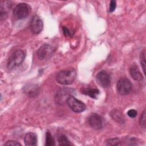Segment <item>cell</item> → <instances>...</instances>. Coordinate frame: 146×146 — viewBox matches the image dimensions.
Returning <instances> with one entry per match:
<instances>
[{"mask_svg":"<svg viewBox=\"0 0 146 146\" xmlns=\"http://www.w3.org/2000/svg\"><path fill=\"white\" fill-rule=\"evenodd\" d=\"M111 116L113 120L117 121V122L124 123V117H123L120 111L117 110H113L111 113Z\"/></svg>","mask_w":146,"mask_h":146,"instance_id":"cell-15","label":"cell"},{"mask_svg":"<svg viewBox=\"0 0 146 146\" xmlns=\"http://www.w3.org/2000/svg\"><path fill=\"white\" fill-rule=\"evenodd\" d=\"M98 83L103 88H108L111 84V78L108 72L104 70L100 71L96 76Z\"/></svg>","mask_w":146,"mask_h":146,"instance_id":"cell-10","label":"cell"},{"mask_svg":"<svg viewBox=\"0 0 146 146\" xmlns=\"http://www.w3.org/2000/svg\"><path fill=\"white\" fill-rule=\"evenodd\" d=\"M116 1L114 0L111 1L109 5V12L112 13L116 9Z\"/></svg>","mask_w":146,"mask_h":146,"instance_id":"cell-21","label":"cell"},{"mask_svg":"<svg viewBox=\"0 0 146 146\" xmlns=\"http://www.w3.org/2000/svg\"><path fill=\"white\" fill-rule=\"evenodd\" d=\"M120 143V140L118 138L110 139L107 141V145H116Z\"/></svg>","mask_w":146,"mask_h":146,"instance_id":"cell-20","label":"cell"},{"mask_svg":"<svg viewBox=\"0 0 146 146\" xmlns=\"http://www.w3.org/2000/svg\"><path fill=\"white\" fill-rule=\"evenodd\" d=\"M88 123L90 127L94 129L98 130L103 128V119L97 113L91 114L88 118Z\"/></svg>","mask_w":146,"mask_h":146,"instance_id":"cell-9","label":"cell"},{"mask_svg":"<svg viewBox=\"0 0 146 146\" xmlns=\"http://www.w3.org/2000/svg\"><path fill=\"white\" fill-rule=\"evenodd\" d=\"M4 145H13V146H18V145H21V144L17 141L16 140H8L6 141V143H5Z\"/></svg>","mask_w":146,"mask_h":146,"instance_id":"cell-22","label":"cell"},{"mask_svg":"<svg viewBox=\"0 0 146 146\" xmlns=\"http://www.w3.org/2000/svg\"><path fill=\"white\" fill-rule=\"evenodd\" d=\"M73 90L71 88H62L59 90L54 98L55 102L56 104L63 105L65 102L66 103V100L67 98L70 96L72 95Z\"/></svg>","mask_w":146,"mask_h":146,"instance_id":"cell-7","label":"cell"},{"mask_svg":"<svg viewBox=\"0 0 146 146\" xmlns=\"http://www.w3.org/2000/svg\"><path fill=\"white\" fill-rule=\"evenodd\" d=\"M55 51V49L52 46L44 44L40 47L36 51L38 58L40 60H44L51 58Z\"/></svg>","mask_w":146,"mask_h":146,"instance_id":"cell-4","label":"cell"},{"mask_svg":"<svg viewBox=\"0 0 146 146\" xmlns=\"http://www.w3.org/2000/svg\"><path fill=\"white\" fill-rule=\"evenodd\" d=\"M140 58H141L140 63H141V68L143 69L144 74H145V52L144 50L141 52Z\"/></svg>","mask_w":146,"mask_h":146,"instance_id":"cell-18","label":"cell"},{"mask_svg":"<svg viewBox=\"0 0 146 146\" xmlns=\"http://www.w3.org/2000/svg\"><path fill=\"white\" fill-rule=\"evenodd\" d=\"M25 56L26 54L22 50H15L8 58L7 63V68L11 70L19 66L24 61Z\"/></svg>","mask_w":146,"mask_h":146,"instance_id":"cell-1","label":"cell"},{"mask_svg":"<svg viewBox=\"0 0 146 146\" xmlns=\"http://www.w3.org/2000/svg\"><path fill=\"white\" fill-rule=\"evenodd\" d=\"M81 92L93 99H96L99 94V91L96 88L85 87L81 89Z\"/></svg>","mask_w":146,"mask_h":146,"instance_id":"cell-13","label":"cell"},{"mask_svg":"<svg viewBox=\"0 0 146 146\" xmlns=\"http://www.w3.org/2000/svg\"><path fill=\"white\" fill-rule=\"evenodd\" d=\"M66 103L72 111L76 113L82 112L86 109V105L72 95H70L67 98Z\"/></svg>","mask_w":146,"mask_h":146,"instance_id":"cell-5","label":"cell"},{"mask_svg":"<svg viewBox=\"0 0 146 146\" xmlns=\"http://www.w3.org/2000/svg\"><path fill=\"white\" fill-rule=\"evenodd\" d=\"M76 76V72L74 69L63 70L57 74L56 80L59 84L68 85L74 82Z\"/></svg>","mask_w":146,"mask_h":146,"instance_id":"cell-2","label":"cell"},{"mask_svg":"<svg viewBox=\"0 0 146 146\" xmlns=\"http://www.w3.org/2000/svg\"><path fill=\"white\" fill-rule=\"evenodd\" d=\"M132 88L131 82L127 78H121L117 83L116 89L117 92L121 95L129 94Z\"/></svg>","mask_w":146,"mask_h":146,"instance_id":"cell-6","label":"cell"},{"mask_svg":"<svg viewBox=\"0 0 146 146\" xmlns=\"http://www.w3.org/2000/svg\"><path fill=\"white\" fill-rule=\"evenodd\" d=\"M31 12L30 6L26 3L18 4L13 10V15L18 19H22L29 16Z\"/></svg>","mask_w":146,"mask_h":146,"instance_id":"cell-3","label":"cell"},{"mask_svg":"<svg viewBox=\"0 0 146 146\" xmlns=\"http://www.w3.org/2000/svg\"><path fill=\"white\" fill-rule=\"evenodd\" d=\"M55 144V140L51 133L48 131L46 132V143L45 145L46 146H53Z\"/></svg>","mask_w":146,"mask_h":146,"instance_id":"cell-16","label":"cell"},{"mask_svg":"<svg viewBox=\"0 0 146 146\" xmlns=\"http://www.w3.org/2000/svg\"><path fill=\"white\" fill-rule=\"evenodd\" d=\"M24 142L27 146H34L37 144V137L35 133L29 132L26 133L24 137Z\"/></svg>","mask_w":146,"mask_h":146,"instance_id":"cell-12","label":"cell"},{"mask_svg":"<svg viewBox=\"0 0 146 146\" xmlns=\"http://www.w3.org/2000/svg\"><path fill=\"white\" fill-rule=\"evenodd\" d=\"M25 92L29 96L34 97L38 95L39 92V88L36 85H28L25 88Z\"/></svg>","mask_w":146,"mask_h":146,"instance_id":"cell-14","label":"cell"},{"mask_svg":"<svg viewBox=\"0 0 146 146\" xmlns=\"http://www.w3.org/2000/svg\"><path fill=\"white\" fill-rule=\"evenodd\" d=\"M62 30H63V34L66 37H70V36H71L72 35V32L69 29H68L66 27H62Z\"/></svg>","mask_w":146,"mask_h":146,"instance_id":"cell-23","label":"cell"},{"mask_svg":"<svg viewBox=\"0 0 146 146\" xmlns=\"http://www.w3.org/2000/svg\"><path fill=\"white\" fill-rule=\"evenodd\" d=\"M137 112L134 109H131L127 112V115L131 118H134L137 116Z\"/></svg>","mask_w":146,"mask_h":146,"instance_id":"cell-24","label":"cell"},{"mask_svg":"<svg viewBox=\"0 0 146 146\" xmlns=\"http://www.w3.org/2000/svg\"><path fill=\"white\" fill-rule=\"evenodd\" d=\"M129 73L131 77L136 81L140 82L143 80V77L140 72L137 66L133 63L129 68Z\"/></svg>","mask_w":146,"mask_h":146,"instance_id":"cell-11","label":"cell"},{"mask_svg":"<svg viewBox=\"0 0 146 146\" xmlns=\"http://www.w3.org/2000/svg\"><path fill=\"white\" fill-rule=\"evenodd\" d=\"M58 144L59 145H71L70 141L67 139V136L64 135L60 136L58 139Z\"/></svg>","mask_w":146,"mask_h":146,"instance_id":"cell-17","label":"cell"},{"mask_svg":"<svg viewBox=\"0 0 146 146\" xmlns=\"http://www.w3.org/2000/svg\"><path fill=\"white\" fill-rule=\"evenodd\" d=\"M43 27V21L38 15H34L30 22V29L35 34L40 33Z\"/></svg>","mask_w":146,"mask_h":146,"instance_id":"cell-8","label":"cell"},{"mask_svg":"<svg viewBox=\"0 0 146 146\" xmlns=\"http://www.w3.org/2000/svg\"><path fill=\"white\" fill-rule=\"evenodd\" d=\"M139 123L140 125L145 128V124H146V119H145V110H144L142 114L140 116V119H139Z\"/></svg>","mask_w":146,"mask_h":146,"instance_id":"cell-19","label":"cell"}]
</instances>
